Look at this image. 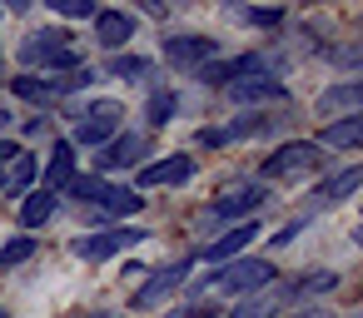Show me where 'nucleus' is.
I'll list each match as a JSON object with an SVG mask.
<instances>
[{"label":"nucleus","mask_w":363,"mask_h":318,"mask_svg":"<svg viewBox=\"0 0 363 318\" xmlns=\"http://www.w3.org/2000/svg\"><path fill=\"white\" fill-rule=\"evenodd\" d=\"M318 164H323V149H318L313 140H284V144L259 164V174H264V184H294V179L313 174Z\"/></svg>","instance_id":"obj_1"},{"label":"nucleus","mask_w":363,"mask_h":318,"mask_svg":"<svg viewBox=\"0 0 363 318\" xmlns=\"http://www.w3.org/2000/svg\"><path fill=\"white\" fill-rule=\"evenodd\" d=\"M274 278H279L274 259H229V263H219V268L209 273V283H214L219 293H234V298L264 293V288H274Z\"/></svg>","instance_id":"obj_2"},{"label":"nucleus","mask_w":363,"mask_h":318,"mask_svg":"<svg viewBox=\"0 0 363 318\" xmlns=\"http://www.w3.org/2000/svg\"><path fill=\"white\" fill-rule=\"evenodd\" d=\"M145 239H150V229H140V224H115V229L70 239V254L85 259V263H100V259H115V254H125V249H140Z\"/></svg>","instance_id":"obj_3"},{"label":"nucleus","mask_w":363,"mask_h":318,"mask_svg":"<svg viewBox=\"0 0 363 318\" xmlns=\"http://www.w3.org/2000/svg\"><path fill=\"white\" fill-rule=\"evenodd\" d=\"M140 159H150V135H145V130H125V135H115L105 149H95V174L105 179V174H115V169H135Z\"/></svg>","instance_id":"obj_4"},{"label":"nucleus","mask_w":363,"mask_h":318,"mask_svg":"<svg viewBox=\"0 0 363 318\" xmlns=\"http://www.w3.org/2000/svg\"><path fill=\"white\" fill-rule=\"evenodd\" d=\"M264 204H269V184L244 179V184H229V189L209 204V214H214V219H234V224H244V219H254Z\"/></svg>","instance_id":"obj_5"},{"label":"nucleus","mask_w":363,"mask_h":318,"mask_svg":"<svg viewBox=\"0 0 363 318\" xmlns=\"http://www.w3.org/2000/svg\"><path fill=\"white\" fill-rule=\"evenodd\" d=\"M219 55V40H209V35H194V30H184V35H169L164 40V65H174V70H199V65H209Z\"/></svg>","instance_id":"obj_6"},{"label":"nucleus","mask_w":363,"mask_h":318,"mask_svg":"<svg viewBox=\"0 0 363 318\" xmlns=\"http://www.w3.org/2000/svg\"><path fill=\"white\" fill-rule=\"evenodd\" d=\"M189 268H194V259H189V254H184V259H174V263H164L145 288H135V308H155V303H164V298L189 278Z\"/></svg>","instance_id":"obj_7"},{"label":"nucleus","mask_w":363,"mask_h":318,"mask_svg":"<svg viewBox=\"0 0 363 318\" xmlns=\"http://www.w3.org/2000/svg\"><path fill=\"white\" fill-rule=\"evenodd\" d=\"M224 95L234 105H289V85L284 80H264V75L234 80V85H224Z\"/></svg>","instance_id":"obj_8"},{"label":"nucleus","mask_w":363,"mask_h":318,"mask_svg":"<svg viewBox=\"0 0 363 318\" xmlns=\"http://www.w3.org/2000/svg\"><path fill=\"white\" fill-rule=\"evenodd\" d=\"M313 110H318L323 120H348V115H358V110H363V80H338V85H328V90L313 100Z\"/></svg>","instance_id":"obj_9"},{"label":"nucleus","mask_w":363,"mask_h":318,"mask_svg":"<svg viewBox=\"0 0 363 318\" xmlns=\"http://www.w3.org/2000/svg\"><path fill=\"white\" fill-rule=\"evenodd\" d=\"M135 30H140V21L130 11H95V45H105V50L120 55L135 40Z\"/></svg>","instance_id":"obj_10"},{"label":"nucleus","mask_w":363,"mask_h":318,"mask_svg":"<svg viewBox=\"0 0 363 318\" xmlns=\"http://www.w3.org/2000/svg\"><path fill=\"white\" fill-rule=\"evenodd\" d=\"M254 239H259V219L229 224L219 239H209V244H204V263H229V259H239V254H244V244H254Z\"/></svg>","instance_id":"obj_11"},{"label":"nucleus","mask_w":363,"mask_h":318,"mask_svg":"<svg viewBox=\"0 0 363 318\" xmlns=\"http://www.w3.org/2000/svg\"><path fill=\"white\" fill-rule=\"evenodd\" d=\"M194 159L189 154H169V159H160V164H145L140 169V189H155V184H164V189H179V184H189L194 179Z\"/></svg>","instance_id":"obj_12"},{"label":"nucleus","mask_w":363,"mask_h":318,"mask_svg":"<svg viewBox=\"0 0 363 318\" xmlns=\"http://www.w3.org/2000/svg\"><path fill=\"white\" fill-rule=\"evenodd\" d=\"M70 179H75V144L70 140H55L50 144V159H45V184L40 189L60 194V189H70Z\"/></svg>","instance_id":"obj_13"},{"label":"nucleus","mask_w":363,"mask_h":318,"mask_svg":"<svg viewBox=\"0 0 363 318\" xmlns=\"http://www.w3.org/2000/svg\"><path fill=\"white\" fill-rule=\"evenodd\" d=\"M65 45H75V35H70L65 25H45V30H30V35L21 40V60L35 65L45 50H65Z\"/></svg>","instance_id":"obj_14"},{"label":"nucleus","mask_w":363,"mask_h":318,"mask_svg":"<svg viewBox=\"0 0 363 318\" xmlns=\"http://www.w3.org/2000/svg\"><path fill=\"white\" fill-rule=\"evenodd\" d=\"M60 214V194H50V189H30L26 199H21V229L30 234V229H40V224H50Z\"/></svg>","instance_id":"obj_15"},{"label":"nucleus","mask_w":363,"mask_h":318,"mask_svg":"<svg viewBox=\"0 0 363 318\" xmlns=\"http://www.w3.org/2000/svg\"><path fill=\"white\" fill-rule=\"evenodd\" d=\"M358 184H363V169H358V164H348V169L328 174V179L313 189V204H323V209H328V204H343V199H348Z\"/></svg>","instance_id":"obj_16"},{"label":"nucleus","mask_w":363,"mask_h":318,"mask_svg":"<svg viewBox=\"0 0 363 318\" xmlns=\"http://www.w3.org/2000/svg\"><path fill=\"white\" fill-rule=\"evenodd\" d=\"M95 204H100V214H115V219H125V214H140V209H145V194H140L135 184H105Z\"/></svg>","instance_id":"obj_17"},{"label":"nucleus","mask_w":363,"mask_h":318,"mask_svg":"<svg viewBox=\"0 0 363 318\" xmlns=\"http://www.w3.org/2000/svg\"><path fill=\"white\" fill-rule=\"evenodd\" d=\"M333 288H338V273H333V268H313V273H303L298 283L279 288V298H284V303H298V298H323V293H333Z\"/></svg>","instance_id":"obj_18"},{"label":"nucleus","mask_w":363,"mask_h":318,"mask_svg":"<svg viewBox=\"0 0 363 318\" xmlns=\"http://www.w3.org/2000/svg\"><path fill=\"white\" fill-rule=\"evenodd\" d=\"M35 174H40V164H35V154H16L11 159V169H6V179H0V199H21L30 184H35Z\"/></svg>","instance_id":"obj_19"},{"label":"nucleus","mask_w":363,"mask_h":318,"mask_svg":"<svg viewBox=\"0 0 363 318\" xmlns=\"http://www.w3.org/2000/svg\"><path fill=\"white\" fill-rule=\"evenodd\" d=\"M363 140V115H348V120H328L323 135H318V149H353Z\"/></svg>","instance_id":"obj_20"},{"label":"nucleus","mask_w":363,"mask_h":318,"mask_svg":"<svg viewBox=\"0 0 363 318\" xmlns=\"http://www.w3.org/2000/svg\"><path fill=\"white\" fill-rule=\"evenodd\" d=\"M229 21L254 25V30H279V25L289 21V11H284V6H229Z\"/></svg>","instance_id":"obj_21"},{"label":"nucleus","mask_w":363,"mask_h":318,"mask_svg":"<svg viewBox=\"0 0 363 318\" xmlns=\"http://www.w3.org/2000/svg\"><path fill=\"white\" fill-rule=\"evenodd\" d=\"M284 308V298H279V288H264V293H249V298H239L224 318H274Z\"/></svg>","instance_id":"obj_22"},{"label":"nucleus","mask_w":363,"mask_h":318,"mask_svg":"<svg viewBox=\"0 0 363 318\" xmlns=\"http://www.w3.org/2000/svg\"><path fill=\"white\" fill-rule=\"evenodd\" d=\"M274 130H279V115H264V110H244V115H239V120H234V125H229L224 135H229V140H259V135H274Z\"/></svg>","instance_id":"obj_23"},{"label":"nucleus","mask_w":363,"mask_h":318,"mask_svg":"<svg viewBox=\"0 0 363 318\" xmlns=\"http://www.w3.org/2000/svg\"><path fill=\"white\" fill-rule=\"evenodd\" d=\"M174 110H179L174 90H150V100H145V125H150V130H164V125L174 120Z\"/></svg>","instance_id":"obj_24"},{"label":"nucleus","mask_w":363,"mask_h":318,"mask_svg":"<svg viewBox=\"0 0 363 318\" xmlns=\"http://www.w3.org/2000/svg\"><path fill=\"white\" fill-rule=\"evenodd\" d=\"M115 135H120V130H115V125H105V120H80L70 144H80V149H105Z\"/></svg>","instance_id":"obj_25"},{"label":"nucleus","mask_w":363,"mask_h":318,"mask_svg":"<svg viewBox=\"0 0 363 318\" xmlns=\"http://www.w3.org/2000/svg\"><path fill=\"white\" fill-rule=\"evenodd\" d=\"M155 65L150 60H140V55H110V65H105V75H115V80H145Z\"/></svg>","instance_id":"obj_26"},{"label":"nucleus","mask_w":363,"mask_h":318,"mask_svg":"<svg viewBox=\"0 0 363 318\" xmlns=\"http://www.w3.org/2000/svg\"><path fill=\"white\" fill-rule=\"evenodd\" d=\"M30 254H35V239H30V234H16L11 244H0V273H6V268H21Z\"/></svg>","instance_id":"obj_27"},{"label":"nucleus","mask_w":363,"mask_h":318,"mask_svg":"<svg viewBox=\"0 0 363 318\" xmlns=\"http://www.w3.org/2000/svg\"><path fill=\"white\" fill-rule=\"evenodd\" d=\"M75 115H80V120H105V125H115V130H120L125 105H120V100H90V105H80Z\"/></svg>","instance_id":"obj_28"},{"label":"nucleus","mask_w":363,"mask_h":318,"mask_svg":"<svg viewBox=\"0 0 363 318\" xmlns=\"http://www.w3.org/2000/svg\"><path fill=\"white\" fill-rule=\"evenodd\" d=\"M50 11L60 16V21H95V0H50Z\"/></svg>","instance_id":"obj_29"},{"label":"nucleus","mask_w":363,"mask_h":318,"mask_svg":"<svg viewBox=\"0 0 363 318\" xmlns=\"http://www.w3.org/2000/svg\"><path fill=\"white\" fill-rule=\"evenodd\" d=\"M100 189H105L100 174H75V179H70V199H80V204H85V199H100Z\"/></svg>","instance_id":"obj_30"},{"label":"nucleus","mask_w":363,"mask_h":318,"mask_svg":"<svg viewBox=\"0 0 363 318\" xmlns=\"http://www.w3.org/2000/svg\"><path fill=\"white\" fill-rule=\"evenodd\" d=\"M318 55H328L333 65H343V70H353L358 60H363V50L358 45H333V50H318Z\"/></svg>","instance_id":"obj_31"},{"label":"nucleus","mask_w":363,"mask_h":318,"mask_svg":"<svg viewBox=\"0 0 363 318\" xmlns=\"http://www.w3.org/2000/svg\"><path fill=\"white\" fill-rule=\"evenodd\" d=\"M303 224H308V219H289V224H279V229H274V239H269V244H274V249H284V244H294V234H298V229H303Z\"/></svg>","instance_id":"obj_32"},{"label":"nucleus","mask_w":363,"mask_h":318,"mask_svg":"<svg viewBox=\"0 0 363 318\" xmlns=\"http://www.w3.org/2000/svg\"><path fill=\"white\" fill-rule=\"evenodd\" d=\"M174 318H219V308H214V303L204 298V303H189V308H179Z\"/></svg>","instance_id":"obj_33"},{"label":"nucleus","mask_w":363,"mask_h":318,"mask_svg":"<svg viewBox=\"0 0 363 318\" xmlns=\"http://www.w3.org/2000/svg\"><path fill=\"white\" fill-rule=\"evenodd\" d=\"M194 144H204V149H219V144H229V135H224V130H199V135H194Z\"/></svg>","instance_id":"obj_34"},{"label":"nucleus","mask_w":363,"mask_h":318,"mask_svg":"<svg viewBox=\"0 0 363 318\" xmlns=\"http://www.w3.org/2000/svg\"><path fill=\"white\" fill-rule=\"evenodd\" d=\"M21 154V144L16 140H0V179H6V169H11V159Z\"/></svg>","instance_id":"obj_35"},{"label":"nucleus","mask_w":363,"mask_h":318,"mask_svg":"<svg viewBox=\"0 0 363 318\" xmlns=\"http://www.w3.org/2000/svg\"><path fill=\"white\" fill-rule=\"evenodd\" d=\"M45 125H50V120H45V115H35V120H26V135H30V140H35V135H40V130H45Z\"/></svg>","instance_id":"obj_36"},{"label":"nucleus","mask_w":363,"mask_h":318,"mask_svg":"<svg viewBox=\"0 0 363 318\" xmlns=\"http://www.w3.org/2000/svg\"><path fill=\"white\" fill-rule=\"evenodd\" d=\"M11 120H16V110H11V105H0V130H11Z\"/></svg>","instance_id":"obj_37"},{"label":"nucleus","mask_w":363,"mask_h":318,"mask_svg":"<svg viewBox=\"0 0 363 318\" xmlns=\"http://www.w3.org/2000/svg\"><path fill=\"white\" fill-rule=\"evenodd\" d=\"M298 318H333V313H318V308H308V313H298Z\"/></svg>","instance_id":"obj_38"},{"label":"nucleus","mask_w":363,"mask_h":318,"mask_svg":"<svg viewBox=\"0 0 363 318\" xmlns=\"http://www.w3.org/2000/svg\"><path fill=\"white\" fill-rule=\"evenodd\" d=\"M95 318H115V313H95Z\"/></svg>","instance_id":"obj_39"},{"label":"nucleus","mask_w":363,"mask_h":318,"mask_svg":"<svg viewBox=\"0 0 363 318\" xmlns=\"http://www.w3.org/2000/svg\"><path fill=\"white\" fill-rule=\"evenodd\" d=\"M0 318H11V313H0Z\"/></svg>","instance_id":"obj_40"}]
</instances>
